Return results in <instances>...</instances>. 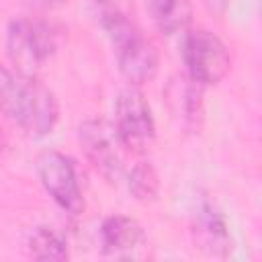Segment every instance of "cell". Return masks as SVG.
Returning a JSON list of instances; mask_svg holds the SVG:
<instances>
[{"mask_svg": "<svg viewBox=\"0 0 262 262\" xmlns=\"http://www.w3.org/2000/svg\"><path fill=\"white\" fill-rule=\"evenodd\" d=\"M96 14L113 45L119 70L127 78V82L131 86L151 82L160 68V53L133 20L129 4L98 6Z\"/></svg>", "mask_w": 262, "mask_h": 262, "instance_id": "cell-2", "label": "cell"}, {"mask_svg": "<svg viewBox=\"0 0 262 262\" xmlns=\"http://www.w3.org/2000/svg\"><path fill=\"white\" fill-rule=\"evenodd\" d=\"M151 20L164 35L182 33L192 20L190 0H145Z\"/></svg>", "mask_w": 262, "mask_h": 262, "instance_id": "cell-10", "label": "cell"}, {"mask_svg": "<svg viewBox=\"0 0 262 262\" xmlns=\"http://www.w3.org/2000/svg\"><path fill=\"white\" fill-rule=\"evenodd\" d=\"M102 252L111 258H135L147 244L143 225L127 215H111L100 227Z\"/></svg>", "mask_w": 262, "mask_h": 262, "instance_id": "cell-9", "label": "cell"}, {"mask_svg": "<svg viewBox=\"0 0 262 262\" xmlns=\"http://www.w3.org/2000/svg\"><path fill=\"white\" fill-rule=\"evenodd\" d=\"M127 188L131 196L139 203H154L160 194V176L151 162H137L129 176H127Z\"/></svg>", "mask_w": 262, "mask_h": 262, "instance_id": "cell-12", "label": "cell"}, {"mask_svg": "<svg viewBox=\"0 0 262 262\" xmlns=\"http://www.w3.org/2000/svg\"><path fill=\"white\" fill-rule=\"evenodd\" d=\"M0 117L29 137H45L59 119V106L55 94L35 76L0 63Z\"/></svg>", "mask_w": 262, "mask_h": 262, "instance_id": "cell-1", "label": "cell"}, {"mask_svg": "<svg viewBox=\"0 0 262 262\" xmlns=\"http://www.w3.org/2000/svg\"><path fill=\"white\" fill-rule=\"evenodd\" d=\"M115 131L125 151L143 154L156 139V121L151 106L139 86H127L115 100Z\"/></svg>", "mask_w": 262, "mask_h": 262, "instance_id": "cell-4", "label": "cell"}, {"mask_svg": "<svg viewBox=\"0 0 262 262\" xmlns=\"http://www.w3.org/2000/svg\"><path fill=\"white\" fill-rule=\"evenodd\" d=\"M59 35L43 18L18 16L6 27V53L16 72L35 76L57 51Z\"/></svg>", "mask_w": 262, "mask_h": 262, "instance_id": "cell-3", "label": "cell"}, {"mask_svg": "<svg viewBox=\"0 0 262 262\" xmlns=\"http://www.w3.org/2000/svg\"><path fill=\"white\" fill-rule=\"evenodd\" d=\"M172 88L176 90L170 96L172 102H176V113H180V117L186 125H194L201 117V104H203L201 102V90H203V86L186 76V78H180L178 82H174Z\"/></svg>", "mask_w": 262, "mask_h": 262, "instance_id": "cell-13", "label": "cell"}, {"mask_svg": "<svg viewBox=\"0 0 262 262\" xmlns=\"http://www.w3.org/2000/svg\"><path fill=\"white\" fill-rule=\"evenodd\" d=\"M203 4H205L207 12H209L211 16L219 18V16H223V12L227 10V4H229V0H203Z\"/></svg>", "mask_w": 262, "mask_h": 262, "instance_id": "cell-14", "label": "cell"}, {"mask_svg": "<svg viewBox=\"0 0 262 262\" xmlns=\"http://www.w3.org/2000/svg\"><path fill=\"white\" fill-rule=\"evenodd\" d=\"M4 145H6V143H4V135H2V133H0V151H2V149H4Z\"/></svg>", "mask_w": 262, "mask_h": 262, "instance_id": "cell-16", "label": "cell"}, {"mask_svg": "<svg viewBox=\"0 0 262 262\" xmlns=\"http://www.w3.org/2000/svg\"><path fill=\"white\" fill-rule=\"evenodd\" d=\"M27 252L37 260H66L70 256L66 239L51 227H35L27 237Z\"/></svg>", "mask_w": 262, "mask_h": 262, "instance_id": "cell-11", "label": "cell"}, {"mask_svg": "<svg viewBox=\"0 0 262 262\" xmlns=\"http://www.w3.org/2000/svg\"><path fill=\"white\" fill-rule=\"evenodd\" d=\"M78 141L94 170L111 184L123 176V145L113 125L102 119H88L78 127Z\"/></svg>", "mask_w": 262, "mask_h": 262, "instance_id": "cell-7", "label": "cell"}, {"mask_svg": "<svg viewBox=\"0 0 262 262\" xmlns=\"http://www.w3.org/2000/svg\"><path fill=\"white\" fill-rule=\"evenodd\" d=\"M37 176L45 192L53 199V203L70 215H80L86 207L78 166L76 162L61 151H43L37 158Z\"/></svg>", "mask_w": 262, "mask_h": 262, "instance_id": "cell-6", "label": "cell"}, {"mask_svg": "<svg viewBox=\"0 0 262 262\" xmlns=\"http://www.w3.org/2000/svg\"><path fill=\"white\" fill-rule=\"evenodd\" d=\"M182 57L188 78L201 86L219 84L231 68L229 47L209 29H192L184 35Z\"/></svg>", "mask_w": 262, "mask_h": 262, "instance_id": "cell-5", "label": "cell"}, {"mask_svg": "<svg viewBox=\"0 0 262 262\" xmlns=\"http://www.w3.org/2000/svg\"><path fill=\"white\" fill-rule=\"evenodd\" d=\"M190 235L194 248H199L207 256L225 258L231 252L229 227L223 215L219 213V209L209 201H201L196 211L192 213Z\"/></svg>", "mask_w": 262, "mask_h": 262, "instance_id": "cell-8", "label": "cell"}, {"mask_svg": "<svg viewBox=\"0 0 262 262\" xmlns=\"http://www.w3.org/2000/svg\"><path fill=\"white\" fill-rule=\"evenodd\" d=\"M41 4H45V6H59V4H63L66 0H39Z\"/></svg>", "mask_w": 262, "mask_h": 262, "instance_id": "cell-15", "label": "cell"}]
</instances>
